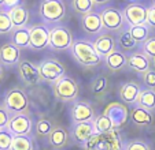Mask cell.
<instances>
[{"label": "cell", "mask_w": 155, "mask_h": 150, "mask_svg": "<svg viewBox=\"0 0 155 150\" xmlns=\"http://www.w3.org/2000/svg\"><path fill=\"white\" fill-rule=\"evenodd\" d=\"M70 51L73 53L74 59L77 60V63L84 67L94 68V67H97L102 63V58L95 51L94 44L88 40H82V38L74 40Z\"/></svg>", "instance_id": "obj_1"}, {"label": "cell", "mask_w": 155, "mask_h": 150, "mask_svg": "<svg viewBox=\"0 0 155 150\" xmlns=\"http://www.w3.org/2000/svg\"><path fill=\"white\" fill-rule=\"evenodd\" d=\"M3 107L11 116L29 113V98L25 90L21 87H12L7 90L3 98Z\"/></svg>", "instance_id": "obj_2"}, {"label": "cell", "mask_w": 155, "mask_h": 150, "mask_svg": "<svg viewBox=\"0 0 155 150\" xmlns=\"http://www.w3.org/2000/svg\"><path fill=\"white\" fill-rule=\"evenodd\" d=\"M52 93L55 98L62 102H73L77 101L80 93V86L76 81L69 75L62 77L59 81L52 83Z\"/></svg>", "instance_id": "obj_3"}, {"label": "cell", "mask_w": 155, "mask_h": 150, "mask_svg": "<svg viewBox=\"0 0 155 150\" xmlns=\"http://www.w3.org/2000/svg\"><path fill=\"white\" fill-rule=\"evenodd\" d=\"M40 17L47 23H59L66 17V6L62 0H43L38 7Z\"/></svg>", "instance_id": "obj_4"}, {"label": "cell", "mask_w": 155, "mask_h": 150, "mask_svg": "<svg viewBox=\"0 0 155 150\" xmlns=\"http://www.w3.org/2000/svg\"><path fill=\"white\" fill-rule=\"evenodd\" d=\"M38 72L43 81L50 82V83H55L56 81L66 75V68L59 60L54 58L43 59L40 63L37 64Z\"/></svg>", "instance_id": "obj_5"}, {"label": "cell", "mask_w": 155, "mask_h": 150, "mask_svg": "<svg viewBox=\"0 0 155 150\" xmlns=\"http://www.w3.org/2000/svg\"><path fill=\"white\" fill-rule=\"evenodd\" d=\"M73 34L64 25H55L50 29V46L55 51H68L73 45Z\"/></svg>", "instance_id": "obj_6"}, {"label": "cell", "mask_w": 155, "mask_h": 150, "mask_svg": "<svg viewBox=\"0 0 155 150\" xmlns=\"http://www.w3.org/2000/svg\"><path fill=\"white\" fill-rule=\"evenodd\" d=\"M118 130L114 128L106 134H95L89 138V141L84 145L85 150H111L114 141L118 138Z\"/></svg>", "instance_id": "obj_7"}, {"label": "cell", "mask_w": 155, "mask_h": 150, "mask_svg": "<svg viewBox=\"0 0 155 150\" xmlns=\"http://www.w3.org/2000/svg\"><path fill=\"white\" fill-rule=\"evenodd\" d=\"M100 17L103 20V29L107 32H117V30L122 29L124 23H125V18L121 10L115 8V7H107L100 12Z\"/></svg>", "instance_id": "obj_8"}, {"label": "cell", "mask_w": 155, "mask_h": 150, "mask_svg": "<svg viewBox=\"0 0 155 150\" xmlns=\"http://www.w3.org/2000/svg\"><path fill=\"white\" fill-rule=\"evenodd\" d=\"M125 22L129 26L147 23V7L140 3H129L122 10Z\"/></svg>", "instance_id": "obj_9"}, {"label": "cell", "mask_w": 155, "mask_h": 150, "mask_svg": "<svg viewBox=\"0 0 155 150\" xmlns=\"http://www.w3.org/2000/svg\"><path fill=\"white\" fill-rule=\"evenodd\" d=\"M10 133L14 136L17 135H30L33 131V121L29 113H21V115L11 116L8 123Z\"/></svg>", "instance_id": "obj_10"}, {"label": "cell", "mask_w": 155, "mask_h": 150, "mask_svg": "<svg viewBox=\"0 0 155 150\" xmlns=\"http://www.w3.org/2000/svg\"><path fill=\"white\" fill-rule=\"evenodd\" d=\"M17 67L21 81L26 86H33V85H37L43 81L40 77V72H38L37 64H33L29 60H21Z\"/></svg>", "instance_id": "obj_11"}, {"label": "cell", "mask_w": 155, "mask_h": 150, "mask_svg": "<svg viewBox=\"0 0 155 150\" xmlns=\"http://www.w3.org/2000/svg\"><path fill=\"white\" fill-rule=\"evenodd\" d=\"M70 115H71L73 123L94 121V119L96 117V113H95V109L91 105V102L84 101V100H77L74 102V105L71 107Z\"/></svg>", "instance_id": "obj_12"}, {"label": "cell", "mask_w": 155, "mask_h": 150, "mask_svg": "<svg viewBox=\"0 0 155 150\" xmlns=\"http://www.w3.org/2000/svg\"><path fill=\"white\" fill-rule=\"evenodd\" d=\"M94 46L97 55L102 59H106L108 55L117 51V40L111 33H100L94 40Z\"/></svg>", "instance_id": "obj_13"}, {"label": "cell", "mask_w": 155, "mask_h": 150, "mask_svg": "<svg viewBox=\"0 0 155 150\" xmlns=\"http://www.w3.org/2000/svg\"><path fill=\"white\" fill-rule=\"evenodd\" d=\"M47 46H50V27L45 25L30 27V48L33 51H43Z\"/></svg>", "instance_id": "obj_14"}, {"label": "cell", "mask_w": 155, "mask_h": 150, "mask_svg": "<svg viewBox=\"0 0 155 150\" xmlns=\"http://www.w3.org/2000/svg\"><path fill=\"white\" fill-rule=\"evenodd\" d=\"M21 61V49L12 42H6L0 46V63L4 67H15Z\"/></svg>", "instance_id": "obj_15"}, {"label": "cell", "mask_w": 155, "mask_h": 150, "mask_svg": "<svg viewBox=\"0 0 155 150\" xmlns=\"http://www.w3.org/2000/svg\"><path fill=\"white\" fill-rule=\"evenodd\" d=\"M94 121H85V123H73L71 127V136L74 142L84 146L92 135H95Z\"/></svg>", "instance_id": "obj_16"}, {"label": "cell", "mask_w": 155, "mask_h": 150, "mask_svg": "<svg viewBox=\"0 0 155 150\" xmlns=\"http://www.w3.org/2000/svg\"><path fill=\"white\" fill-rule=\"evenodd\" d=\"M81 27L87 34L89 36H96V34H100V32L103 29V20H102V17L100 14L97 12H89V14H85L82 15L81 18Z\"/></svg>", "instance_id": "obj_17"}, {"label": "cell", "mask_w": 155, "mask_h": 150, "mask_svg": "<svg viewBox=\"0 0 155 150\" xmlns=\"http://www.w3.org/2000/svg\"><path fill=\"white\" fill-rule=\"evenodd\" d=\"M128 67L143 75L144 72L151 70V59L144 52L137 51V52H133L132 55L128 56Z\"/></svg>", "instance_id": "obj_18"}, {"label": "cell", "mask_w": 155, "mask_h": 150, "mask_svg": "<svg viewBox=\"0 0 155 150\" xmlns=\"http://www.w3.org/2000/svg\"><path fill=\"white\" fill-rule=\"evenodd\" d=\"M140 90V85L136 83V82H125V83H122V86L120 89V98L128 105H136Z\"/></svg>", "instance_id": "obj_19"}, {"label": "cell", "mask_w": 155, "mask_h": 150, "mask_svg": "<svg viewBox=\"0 0 155 150\" xmlns=\"http://www.w3.org/2000/svg\"><path fill=\"white\" fill-rule=\"evenodd\" d=\"M129 117H130L132 123L137 126V127H148V126H151L154 123L152 112H150V111L144 109L141 107H137V105L129 113Z\"/></svg>", "instance_id": "obj_20"}, {"label": "cell", "mask_w": 155, "mask_h": 150, "mask_svg": "<svg viewBox=\"0 0 155 150\" xmlns=\"http://www.w3.org/2000/svg\"><path fill=\"white\" fill-rule=\"evenodd\" d=\"M104 63L110 71H121L125 67H128V56L121 49H117L115 52H113L104 59Z\"/></svg>", "instance_id": "obj_21"}, {"label": "cell", "mask_w": 155, "mask_h": 150, "mask_svg": "<svg viewBox=\"0 0 155 150\" xmlns=\"http://www.w3.org/2000/svg\"><path fill=\"white\" fill-rule=\"evenodd\" d=\"M10 18H11V22L14 25V29L17 27H26L28 22H29V11L25 6L19 4V6H15L12 8L7 10Z\"/></svg>", "instance_id": "obj_22"}, {"label": "cell", "mask_w": 155, "mask_h": 150, "mask_svg": "<svg viewBox=\"0 0 155 150\" xmlns=\"http://www.w3.org/2000/svg\"><path fill=\"white\" fill-rule=\"evenodd\" d=\"M10 34H11L10 42H12L15 46L19 49L30 48V27H17Z\"/></svg>", "instance_id": "obj_23"}, {"label": "cell", "mask_w": 155, "mask_h": 150, "mask_svg": "<svg viewBox=\"0 0 155 150\" xmlns=\"http://www.w3.org/2000/svg\"><path fill=\"white\" fill-rule=\"evenodd\" d=\"M47 139L54 149H63L69 143V133L63 127H54L52 133Z\"/></svg>", "instance_id": "obj_24"}, {"label": "cell", "mask_w": 155, "mask_h": 150, "mask_svg": "<svg viewBox=\"0 0 155 150\" xmlns=\"http://www.w3.org/2000/svg\"><path fill=\"white\" fill-rule=\"evenodd\" d=\"M136 105L150 111V112H154L155 111V90L147 89V87L143 89V87H141Z\"/></svg>", "instance_id": "obj_25"}, {"label": "cell", "mask_w": 155, "mask_h": 150, "mask_svg": "<svg viewBox=\"0 0 155 150\" xmlns=\"http://www.w3.org/2000/svg\"><path fill=\"white\" fill-rule=\"evenodd\" d=\"M94 127L96 134H106L117 128L111 121V119L106 115H96V117L94 119Z\"/></svg>", "instance_id": "obj_26"}, {"label": "cell", "mask_w": 155, "mask_h": 150, "mask_svg": "<svg viewBox=\"0 0 155 150\" xmlns=\"http://www.w3.org/2000/svg\"><path fill=\"white\" fill-rule=\"evenodd\" d=\"M150 29L151 27L147 23H141V25H135V26H129V33H130L132 38L136 42H146L150 37Z\"/></svg>", "instance_id": "obj_27"}, {"label": "cell", "mask_w": 155, "mask_h": 150, "mask_svg": "<svg viewBox=\"0 0 155 150\" xmlns=\"http://www.w3.org/2000/svg\"><path fill=\"white\" fill-rule=\"evenodd\" d=\"M10 150H35V141L30 135H17Z\"/></svg>", "instance_id": "obj_28"}, {"label": "cell", "mask_w": 155, "mask_h": 150, "mask_svg": "<svg viewBox=\"0 0 155 150\" xmlns=\"http://www.w3.org/2000/svg\"><path fill=\"white\" fill-rule=\"evenodd\" d=\"M54 130V124L50 119L47 117H41L37 120V123L35 124V133L36 136H40V138H48L50 134Z\"/></svg>", "instance_id": "obj_29"}, {"label": "cell", "mask_w": 155, "mask_h": 150, "mask_svg": "<svg viewBox=\"0 0 155 150\" xmlns=\"http://www.w3.org/2000/svg\"><path fill=\"white\" fill-rule=\"evenodd\" d=\"M71 7L77 14L85 15L94 11L95 2L94 0H71Z\"/></svg>", "instance_id": "obj_30"}, {"label": "cell", "mask_w": 155, "mask_h": 150, "mask_svg": "<svg viewBox=\"0 0 155 150\" xmlns=\"http://www.w3.org/2000/svg\"><path fill=\"white\" fill-rule=\"evenodd\" d=\"M12 30H14V25L7 10H0V34H8Z\"/></svg>", "instance_id": "obj_31"}, {"label": "cell", "mask_w": 155, "mask_h": 150, "mask_svg": "<svg viewBox=\"0 0 155 150\" xmlns=\"http://www.w3.org/2000/svg\"><path fill=\"white\" fill-rule=\"evenodd\" d=\"M124 150H151L148 142L144 139H129L128 142L124 143Z\"/></svg>", "instance_id": "obj_32"}, {"label": "cell", "mask_w": 155, "mask_h": 150, "mask_svg": "<svg viewBox=\"0 0 155 150\" xmlns=\"http://www.w3.org/2000/svg\"><path fill=\"white\" fill-rule=\"evenodd\" d=\"M12 141H14V135L10 133L8 128L0 130V150H10Z\"/></svg>", "instance_id": "obj_33"}, {"label": "cell", "mask_w": 155, "mask_h": 150, "mask_svg": "<svg viewBox=\"0 0 155 150\" xmlns=\"http://www.w3.org/2000/svg\"><path fill=\"white\" fill-rule=\"evenodd\" d=\"M136 41L132 38L130 33H129V30H126V32H124L122 34H121L120 37V45H121V49H124V51H129V49H133L136 46Z\"/></svg>", "instance_id": "obj_34"}, {"label": "cell", "mask_w": 155, "mask_h": 150, "mask_svg": "<svg viewBox=\"0 0 155 150\" xmlns=\"http://www.w3.org/2000/svg\"><path fill=\"white\" fill-rule=\"evenodd\" d=\"M92 93L94 94H100L103 93L106 89H107V78L104 75H99L94 82H92Z\"/></svg>", "instance_id": "obj_35"}, {"label": "cell", "mask_w": 155, "mask_h": 150, "mask_svg": "<svg viewBox=\"0 0 155 150\" xmlns=\"http://www.w3.org/2000/svg\"><path fill=\"white\" fill-rule=\"evenodd\" d=\"M141 52H144L150 59H155V37H148L146 42L141 45Z\"/></svg>", "instance_id": "obj_36"}, {"label": "cell", "mask_w": 155, "mask_h": 150, "mask_svg": "<svg viewBox=\"0 0 155 150\" xmlns=\"http://www.w3.org/2000/svg\"><path fill=\"white\" fill-rule=\"evenodd\" d=\"M143 83L147 89L155 90V70H148L147 72H144L143 75Z\"/></svg>", "instance_id": "obj_37"}, {"label": "cell", "mask_w": 155, "mask_h": 150, "mask_svg": "<svg viewBox=\"0 0 155 150\" xmlns=\"http://www.w3.org/2000/svg\"><path fill=\"white\" fill-rule=\"evenodd\" d=\"M10 119H11V115H10L6 108L2 105V107H0V130L8 127Z\"/></svg>", "instance_id": "obj_38"}, {"label": "cell", "mask_w": 155, "mask_h": 150, "mask_svg": "<svg viewBox=\"0 0 155 150\" xmlns=\"http://www.w3.org/2000/svg\"><path fill=\"white\" fill-rule=\"evenodd\" d=\"M147 25L155 29V6L147 7Z\"/></svg>", "instance_id": "obj_39"}, {"label": "cell", "mask_w": 155, "mask_h": 150, "mask_svg": "<svg viewBox=\"0 0 155 150\" xmlns=\"http://www.w3.org/2000/svg\"><path fill=\"white\" fill-rule=\"evenodd\" d=\"M19 4H22L21 3V0H4V4H3V7H7V8H12V7H15V6H19Z\"/></svg>", "instance_id": "obj_40"}, {"label": "cell", "mask_w": 155, "mask_h": 150, "mask_svg": "<svg viewBox=\"0 0 155 150\" xmlns=\"http://www.w3.org/2000/svg\"><path fill=\"white\" fill-rule=\"evenodd\" d=\"M3 77H4V66L0 63V81L3 79Z\"/></svg>", "instance_id": "obj_41"}, {"label": "cell", "mask_w": 155, "mask_h": 150, "mask_svg": "<svg viewBox=\"0 0 155 150\" xmlns=\"http://www.w3.org/2000/svg\"><path fill=\"white\" fill-rule=\"evenodd\" d=\"M94 2H95V4H99V6H102V4L108 3L110 0H94Z\"/></svg>", "instance_id": "obj_42"}, {"label": "cell", "mask_w": 155, "mask_h": 150, "mask_svg": "<svg viewBox=\"0 0 155 150\" xmlns=\"http://www.w3.org/2000/svg\"><path fill=\"white\" fill-rule=\"evenodd\" d=\"M3 4H4V0H0V7H3Z\"/></svg>", "instance_id": "obj_43"}, {"label": "cell", "mask_w": 155, "mask_h": 150, "mask_svg": "<svg viewBox=\"0 0 155 150\" xmlns=\"http://www.w3.org/2000/svg\"><path fill=\"white\" fill-rule=\"evenodd\" d=\"M152 3H154V6H155V0H152Z\"/></svg>", "instance_id": "obj_44"}, {"label": "cell", "mask_w": 155, "mask_h": 150, "mask_svg": "<svg viewBox=\"0 0 155 150\" xmlns=\"http://www.w3.org/2000/svg\"><path fill=\"white\" fill-rule=\"evenodd\" d=\"M154 67H155V59H154Z\"/></svg>", "instance_id": "obj_45"}]
</instances>
